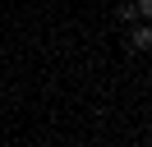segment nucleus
<instances>
[{
  "instance_id": "nucleus-1",
  "label": "nucleus",
  "mask_w": 152,
  "mask_h": 147,
  "mask_svg": "<svg viewBox=\"0 0 152 147\" xmlns=\"http://www.w3.org/2000/svg\"><path fill=\"white\" fill-rule=\"evenodd\" d=\"M148 46H152V28H148V18H143V23L129 32V51H148Z\"/></svg>"
},
{
  "instance_id": "nucleus-2",
  "label": "nucleus",
  "mask_w": 152,
  "mask_h": 147,
  "mask_svg": "<svg viewBox=\"0 0 152 147\" xmlns=\"http://www.w3.org/2000/svg\"><path fill=\"white\" fill-rule=\"evenodd\" d=\"M138 18V5H120V23H134Z\"/></svg>"
},
{
  "instance_id": "nucleus-3",
  "label": "nucleus",
  "mask_w": 152,
  "mask_h": 147,
  "mask_svg": "<svg viewBox=\"0 0 152 147\" xmlns=\"http://www.w3.org/2000/svg\"><path fill=\"white\" fill-rule=\"evenodd\" d=\"M138 5V18H152V0H134Z\"/></svg>"
}]
</instances>
